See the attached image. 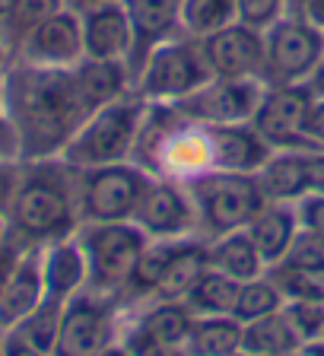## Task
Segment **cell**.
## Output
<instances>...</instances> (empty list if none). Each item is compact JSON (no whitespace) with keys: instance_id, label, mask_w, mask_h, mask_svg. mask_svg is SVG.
<instances>
[{"instance_id":"obj_1","label":"cell","mask_w":324,"mask_h":356,"mask_svg":"<svg viewBox=\"0 0 324 356\" xmlns=\"http://www.w3.org/2000/svg\"><path fill=\"white\" fill-rule=\"evenodd\" d=\"M0 92L19 143V163L60 159L67 140L86 118L74 86V70L10 60L0 74Z\"/></svg>"},{"instance_id":"obj_2","label":"cell","mask_w":324,"mask_h":356,"mask_svg":"<svg viewBox=\"0 0 324 356\" xmlns=\"http://www.w3.org/2000/svg\"><path fill=\"white\" fill-rule=\"evenodd\" d=\"M76 229H80V172L60 159L22 163V178L7 216L10 236L29 248L74 236Z\"/></svg>"},{"instance_id":"obj_3","label":"cell","mask_w":324,"mask_h":356,"mask_svg":"<svg viewBox=\"0 0 324 356\" xmlns=\"http://www.w3.org/2000/svg\"><path fill=\"white\" fill-rule=\"evenodd\" d=\"M143 115H147V102L137 92L89 111L83 124L76 127V134L67 140L60 163H67L76 172L127 163L137 147V137H140Z\"/></svg>"},{"instance_id":"obj_4","label":"cell","mask_w":324,"mask_h":356,"mask_svg":"<svg viewBox=\"0 0 324 356\" xmlns=\"http://www.w3.org/2000/svg\"><path fill=\"white\" fill-rule=\"evenodd\" d=\"M188 194L197 210V238L213 242L226 232L248 229V222L267 207L258 175L245 172H206L188 181Z\"/></svg>"},{"instance_id":"obj_5","label":"cell","mask_w":324,"mask_h":356,"mask_svg":"<svg viewBox=\"0 0 324 356\" xmlns=\"http://www.w3.org/2000/svg\"><path fill=\"white\" fill-rule=\"evenodd\" d=\"M213 80L210 64L204 58L200 38H191L178 32V35L165 38L143 58L133 76V92L143 102H181L191 92Z\"/></svg>"},{"instance_id":"obj_6","label":"cell","mask_w":324,"mask_h":356,"mask_svg":"<svg viewBox=\"0 0 324 356\" xmlns=\"http://www.w3.org/2000/svg\"><path fill=\"white\" fill-rule=\"evenodd\" d=\"M76 238L89 261V289L121 299L149 242L143 229L137 222H80Z\"/></svg>"},{"instance_id":"obj_7","label":"cell","mask_w":324,"mask_h":356,"mask_svg":"<svg viewBox=\"0 0 324 356\" xmlns=\"http://www.w3.org/2000/svg\"><path fill=\"white\" fill-rule=\"evenodd\" d=\"M149 181L133 159L80 172V222H131Z\"/></svg>"},{"instance_id":"obj_8","label":"cell","mask_w":324,"mask_h":356,"mask_svg":"<svg viewBox=\"0 0 324 356\" xmlns=\"http://www.w3.org/2000/svg\"><path fill=\"white\" fill-rule=\"evenodd\" d=\"M121 299L96 289H83L64 305L60 337L54 356H96L121 341Z\"/></svg>"},{"instance_id":"obj_9","label":"cell","mask_w":324,"mask_h":356,"mask_svg":"<svg viewBox=\"0 0 324 356\" xmlns=\"http://www.w3.org/2000/svg\"><path fill=\"white\" fill-rule=\"evenodd\" d=\"M264 54L267 86L305 83L324 54V32L299 13H286L264 32Z\"/></svg>"},{"instance_id":"obj_10","label":"cell","mask_w":324,"mask_h":356,"mask_svg":"<svg viewBox=\"0 0 324 356\" xmlns=\"http://www.w3.org/2000/svg\"><path fill=\"white\" fill-rule=\"evenodd\" d=\"M311 92L305 83H289V86H267L258 111H254V131L264 137V143L277 149H293V153H318L311 140L305 137V115L311 105Z\"/></svg>"},{"instance_id":"obj_11","label":"cell","mask_w":324,"mask_h":356,"mask_svg":"<svg viewBox=\"0 0 324 356\" xmlns=\"http://www.w3.org/2000/svg\"><path fill=\"white\" fill-rule=\"evenodd\" d=\"M267 92L264 80H210L181 102H172L178 115L200 124H248Z\"/></svg>"},{"instance_id":"obj_12","label":"cell","mask_w":324,"mask_h":356,"mask_svg":"<svg viewBox=\"0 0 324 356\" xmlns=\"http://www.w3.org/2000/svg\"><path fill=\"white\" fill-rule=\"evenodd\" d=\"M147 238H197V210L188 194V185L172 181V178H156L149 181L140 207L133 220Z\"/></svg>"},{"instance_id":"obj_13","label":"cell","mask_w":324,"mask_h":356,"mask_svg":"<svg viewBox=\"0 0 324 356\" xmlns=\"http://www.w3.org/2000/svg\"><path fill=\"white\" fill-rule=\"evenodd\" d=\"M19 64L51 67V70H74L83 60V22L80 10L60 7L42 26L29 32V38L19 44L16 58Z\"/></svg>"},{"instance_id":"obj_14","label":"cell","mask_w":324,"mask_h":356,"mask_svg":"<svg viewBox=\"0 0 324 356\" xmlns=\"http://www.w3.org/2000/svg\"><path fill=\"white\" fill-rule=\"evenodd\" d=\"M204 58L216 80H264V32L245 22H232L213 35L200 38Z\"/></svg>"},{"instance_id":"obj_15","label":"cell","mask_w":324,"mask_h":356,"mask_svg":"<svg viewBox=\"0 0 324 356\" xmlns=\"http://www.w3.org/2000/svg\"><path fill=\"white\" fill-rule=\"evenodd\" d=\"M42 302H44L42 245H29V248H22L13 274L0 289V337L13 334Z\"/></svg>"},{"instance_id":"obj_16","label":"cell","mask_w":324,"mask_h":356,"mask_svg":"<svg viewBox=\"0 0 324 356\" xmlns=\"http://www.w3.org/2000/svg\"><path fill=\"white\" fill-rule=\"evenodd\" d=\"M83 22V58L96 60H131L133 32L124 7L118 3H96L80 10Z\"/></svg>"},{"instance_id":"obj_17","label":"cell","mask_w":324,"mask_h":356,"mask_svg":"<svg viewBox=\"0 0 324 356\" xmlns=\"http://www.w3.org/2000/svg\"><path fill=\"white\" fill-rule=\"evenodd\" d=\"M121 7L133 32V51L127 67L131 76H137V67L156 44L181 32V0H121Z\"/></svg>"},{"instance_id":"obj_18","label":"cell","mask_w":324,"mask_h":356,"mask_svg":"<svg viewBox=\"0 0 324 356\" xmlns=\"http://www.w3.org/2000/svg\"><path fill=\"white\" fill-rule=\"evenodd\" d=\"M194 325V312L178 299H149L147 309H140L127 321L121 331L140 337V341L162 347L169 353H181L184 356V343Z\"/></svg>"},{"instance_id":"obj_19","label":"cell","mask_w":324,"mask_h":356,"mask_svg":"<svg viewBox=\"0 0 324 356\" xmlns=\"http://www.w3.org/2000/svg\"><path fill=\"white\" fill-rule=\"evenodd\" d=\"M42 280L44 296L60 302H70L83 289H89V261L76 232L42 245Z\"/></svg>"},{"instance_id":"obj_20","label":"cell","mask_w":324,"mask_h":356,"mask_svg":"<svg viewBox=\"0 0 324 356\" xmlns=\"http://www.w3.org/2000/svg\"><path fill=\"white\" fill-rule=\"evenodd\" d=\"M213 131V169L258 175L273 149L264 143L254 124H210Z\"/></svg>"},{"instance_id":"obj_21","label":"cell","mask_w":324,"mask_h":356,"mask_svg":"<svg viewBox=\"0 0 324 356\" xmlns=\"http://www.w3.org/2000/svg\"><path fill=\"white\" fill-rule=\"evenodd\" d=\"M74 86L80 96L83 108L96 111L102 105H111L118 99L133 92V76L131 67L124 60H96V58H83L74 67Z\"/></svg>"},{"instance_id":"obj_22","label":"cell","mask_w":324,"mask_h":356,"mask_svg":"<svg viewBox=\"0 0 324 356\" xmlns=\"http://www.w3.org/2000/svg\"><path fill=\"white\" fill-rule=\"evenodd\" d=\"M254 242V248L261 252L267 267L280 264L286 258L289 245H293L295 232H299V216H295V204H277L267 200V207L261 210L245 229Z\"/></svg>"},{"instance_id":"obj_23","label":"cell","mask_w":324,"mask_h":356,"mask_svg":"<svg viewBox=\"0 0 324 356\" xmlns=\"http://www.w3.org/2000/svg\"><path fill=\"white\" fill-rule=\"evenodd\" d=\"M258 181L267 200L295 204L302 194H309V153H293V149L270 153V159L258 169Z\"/></svg>"},{"instance_id":"obj_24","label":"cell","mask_w":324,"mask_h":356,"mask_svg":"<svg viewBox=\"0 0 324 356\" xmlns=\"http://www.w3.org/2000/svg\"><path fill=\"white\" fill-rule=\"evenodd\" d=\"M299 350H302V341L286 321L283 309L242 325L238 356H299Z\"/></svg>"},{"instance_id":"obj_25","label":"cell","mask_w":324,"mask_h":356,"mask_svg":"<svg viewBox=\"0 0 324 356\" xmlns=\"http://www.w3.org/2000/svg\"><path fill=\"white\" fill-rule=\"evenodd\" d=\"M60 7H67L64 0H0V48L10 54V60L29 32Z\"/></svg>"},{"instance_id":"obj_26","label":"cell","mask_w":324,"mask_h":356,"mask_svg":"<svg viewBox=\"0 0 324 356\" xmlns=\"http://www.w3.org/2000/svg\"><path fill=\"white\" fill-rule=\"evenodd\" d=\"M206 245H210V264L216 270H222L226 277H232V280L248 283L267 274L264 258H261V252L254 248V242H251V236L245 229L226 232V236L213 238Z\"/></svg>"},{"instance_id":"obj_27","label":"cell","mask_w":324,"mask_h":356,"mask_svg":"<svg viewBox=\"0 0 324 356\" xmlns=\"http://www.w3.org/2000/svg\"><path fill=\"white\" fill-rule=\"evenodd\" d=\"M210 267H213L210 264V245H206L204 238H184V242L178 245L175 258H172L169 270H165V277H162L153 299H178V302H181L194 289V283H197Z\"/></svg>"},{"instance_id":"obj_28","label":"cell","mask_w":324,"mask_h":356,"mask_svg":"<svg viewBox=\"0 0 324 356\" xmlns=\"http://www.w3.org/2000/svg\"><path fill=\"white\" fill-rule=\"evenodd\" d=\"M242 321L236 315H194L184 356H238Z\"/></svg>"},{"instance_id":"obj_29","label":"cell","mask_w":324,"mask_h":356,"mask_svg":"<svg viewBox=\"0 0 324 356\" xmlns=\"http://www.w3.org/2000/svg\"><path fill=\"white\" fill-rule=\"evenodd\" d=\"M181 242L184 238H162V242L149 238L143 254L137 258V267H133L131 280H127L121 302H149L156 296V289H159L162 277H165V270H169Z\"/></svg>"},{"instance_id":"obj_30","label":"cell","mask_w":324,"mask_h":356,"mask_svg":"<svg viewBox=\"0 0 324 356\" xmlns=\"http://www.w3.org/2000/svg\"><path fill=\"white\" fill-rule=\"evenodd\" d=\"M238 286H242L238 280H232V277H226L222 270L210 267V270L194 283V289L181 302L188 305L194 315H232L236 299H238Z\"/></svg>"},{"instance_id":"obj_31","label":"cell","mask_w":324,"mask_h":356,"mask_svg":"<svg viewBox=\"0 0 324 356\" xmlns=\"http://www.w3.org/2000/svg\"><path fill=\"white\" fill-rule=\"evenodd\" d=\"M236 22V0H181V32L206 38Z\"/></svg>"},{"instance_id":"obj_32","label":"cell","mask_w":324,"mask_h":356,"mask_svg":"<svg viewBox=\"0 0 324 356\" xmlns=\"http://www.w3.org/2000/svg\"><path fill=\"white\" fill-rule=\"evenodd\" d=\"M64 305L67 302H60V299L44 296V302L38 305L13 334L22 337L26 343H32V347L44 350V353H54L58 337H60V321H64Z\"/></svg>"},{"instance_id":"obj_33","label":"cell","mask_w":324,"mask_h":356,"mask_svg":"<svg viewBox=\"0 0 324 356\" xmlns=\"http://www.w3.org/2000/svg\"><path fill=\"white\" fill-rule=\"evenodd\" d=\"M283 309V293L280 286L270 280V277H258V280H248L238 286V299H236V315L238 321H254V318H264V315H273V312Z\"/></svg>"},{"instance_id":"obj_34","label":"cell","mask_w":324,"mask_h":356,"mask_svg":"<svg viewBox=\"0 0 324 356\" xmlns=\"http://www.w3.org/2000/svg\"><path fill=\"white\" fill-rule=\"evenodd\" d=\"M277 286H280L283 299H305V302H324V270H295L286 264L267 267Z\"/></svg>"},{"instance_id":"obj_35","label":"cell","mask_w":324,"mask_h":356,"mask_svg":"<svg viewBox=\"0 0 324 356\" xmlns=\"http://www.w3.org/2000/svg\"><path fill=\"white\" fill-rule=\"evenodd\" d=\"M283 315L299 334V341L309 343L324 337V302H305V299H283Z\"/></svg>"},{"instance_id":"obj_36","label":"cell","mask_w":324,"mask_h":356,"mask_svg":"<svg viewBox=\"0 0 324 356\" xmlns=\"http://www.w3.org/2000/svg\"><path fill=\"white\" fill-rule=\"evenodd\" d=\"M280 264L295 267V270H324V236L299 226L286 258H283Z\"/></svg>"},{"instance_id":"obj_37","label":"cell","mask_w":324,"mask_h":356,"mask_svg":"<svg viewBox=\"0 0 324 356\" xmlns=\"http://www.w3.org/2000/svg\"><path fill=\"white\" fill-rule=\"evenodd\" d=\"M289 13L286 0H236V22L267 32L277 19Z\"/></svg>"},{"instance_id":"obj_38","label":"cell","mask_w":324,"mask_h":356,"mask_svg":"<svg viewBox=\"0 0 324 356\" xmlns=\"http://www.w3.org/2000/svg\"><path fill=\"white\" fill-rule=\"evenodd\" d=\"M295 216H299V226L311 232H321L324 236V194H302L295 200Z\"/></svg>"},{"instance_id":"obj_39","label":"cell","mask_w":324,"mask_h":356,"mask_svg":"<svg viewBox=\"0 0 324 356\" xmlns=\"http://www.w3.org/2000/svg\"><path fill=\"white\" fill-rule=\"evenodd\" d=\"M22 178V163H13V159H0V220L10 216V207H13L16 188H19Z\"/></svg>"},{"instance_id":"obj_40","label":"cell","mask_w":324,"mask_h":356,"mask_svg":"<svg viewBox=\"0 0 324 356\" xmlns=\"http://www.w3.org/2000/svg\"><path fill=\"white\" fill-rule=\"evenodd\" d=\"M0 159L19 163V143H16V131H13V124H10L7 105H3V92H0Z\"/></svg>"},{"instance_id":"obj_41","label":"cell","mask_w":324,"mask_h":356,"mask_svg":"<svg viewBox=\"0 0 324 356\" xmlns=\"http://www.w3.org/2000/svg\"><path fill=\"white\" fill-rule=\"evenodd\" d=\"M305 137L315 149H324V99H311L309 115H305Z\"/></svg>"},{"instance_id":"obj_42","label":"cell","mask_w":324,"mask_h":356,"mask_svg":"<svg viewBox=\"0 0 324 356\" xmlns=\"http://www.w3.org/2000/svg\"><path fill=\"white\" fill-rule=\"evenodd\" d=\"M22 248H26V245L16 242L10 232L0 238V289H3V283L10 280V274H13V267H16V261H19Z\"/></svg>"},{"instance_id":"obj_43","label":"cell","mask_w":324,"mask_h":356,"mask_svg":"<svg viewBox=\"0 0 324 356\" xmlns=\"http://www.w3.org/2000/svg\"><path fill=\"white\" fill-rule=\"evenodd\" d=\"M3 356H54V353H44V350L26 343L22 337H16V334H7V337H3Z\"/></svg>"},{"instance_id":"obj_44","label":"cell","mask_w":324,"mask_h":356,"mask_svg":"<svg viewBox=\"0 0 324 356\" xmlns=\"http://www.w3.org/2000/svg\"><path fill=\"white\" fill-rule=\"evenodd\" d=\"M309 191L324 194V149L309 153Z\"/></svg>"},{"instance_id":"obj_45","label":"cell","mask_w":324,"mask_h":356,"mask_svg":"<svg viewBox=\"0 0 324 356\" xmlns=\"http://www.w3.org/2000/svg\"><path fill=\"white\" fill-rule=\"evenodd\" d=\"M299 16H302V19H309L315 29L324 32V0H302Z\"/></svg>"},{"instance_id":"obj_46","label":"cell","mask_w":324,"mask_h":356,"mask_svg":"<svg viewBox=\"0 0 324 356\" xmlns=\"http://www.w3.org/2000/svg\"><path fill=\"white\" fill-rule=\"evenodd\" d=\"M305 86H309V92H311L315 99H324V54H321V60L315 64V70L309 74Z\"/></svg>"},{"instance_id":"obj_47","label":"cell","mask_w":324,"mask_h":356,"mask_svg":"<svg viewBox=\"0 0 324 356\" xmlns=\"http://www.w3.org/2000/svg\"><path fill=\"white\" fill-rule=\"evenodd\" d=\"M299 356H324V337H318V341L302 343V350H299Z\"/></svg>"},{"instance_id":"obj_48","label":"cell","mask_w":324,"mask_h":356,"mask_svg":"<svg viewBox=\"0 0 324 356\" xmlns=\"http://www.w3.org/2000/svg\"><path fill=\"white\" fill-rule=\"evenodd\" d=\"M96 3H118V0H67V7L74 10H86V7H96Z\"/></svg>"},{"instance_id":"obj_49","label":"cell","mask_w":324,"mask_h":356,"mask_svg":"<svg viewBox=\"0 0 324 356\" xmlns=\"http://www.w3.org/2000/svg\"><path fill=\"white\" fill-rule=\"evenodd\" d=\"M286 7H289V13H299V7H302V0H286Z\"/></svg>"},{"instance_id":"obj_50","label":"cell","mask_w":324,"mask_h":356,"mask_svg":"<svg viewBox=\"0 0 324 356\" xmlns=\"http://www.w3.org/2000/svg\"><path fill=\"white\" fill-rule=\"evenodd\" d=\"M7 64H10V54L0 48V74H3V67H7Z\"/></svg>"},{"instance_id":"obj_51","label":"cell","mask_w":324,"mask_h":356,"mask_svg":"<svg viewBox=\"0 0 324 356\" xmlns=\"http://www.w3.org/2000/svg\"><path fill=\"white\" fill-rule=\"evenodd\" d=\"M7 236V220H0V238Z\"/></svg>"},{"instance_id":"obj_52","label":"cell","mask_w":324,"mask_h":356,"mask_svg":"<svg viewBox=\"0 0 324 356\" xmlns=\"http://www.w3.org/2000/svg\"><path fill=\"white\" fill-rule=\"evenodd\" d=\"M0 356H3V337H0Z\"/></svg>"}]
</instances>
